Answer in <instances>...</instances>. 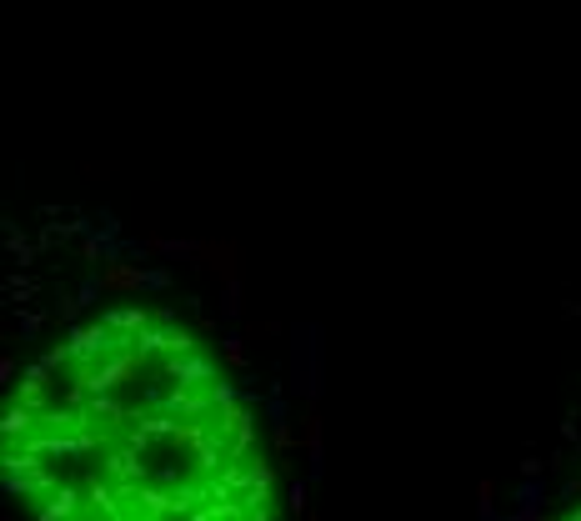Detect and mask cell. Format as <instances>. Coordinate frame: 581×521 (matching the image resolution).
<instances>
[{"label":"cell","instance_id":"1","mask_svg":"<svg viewBox=\"0 0 581 521\" xmlns=\"http://www.w3.org/2000/svg\"><path fill=\"white\" fill-rule=\"evenodd\" d=\"M0 451L36 521H276L251 407L151 306H105L46 346L5 396Z\"/></svg>","mask_w":581,"mask_h":521},{"label":"cell","instance_id":"2","mask_svg":"<svg viewBox=\"0 0 581 521\" xmlns=\"http://www.w3.org/2000/svg\"><path fill=\"white\" fill-rule=\"evenodd\" d=\"M561 521H581V501H577V507H571V511H567V517H561Z\"/></svg>","mask_w":581,"mask_h":521}]
</instances>
